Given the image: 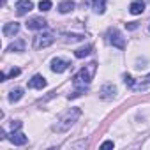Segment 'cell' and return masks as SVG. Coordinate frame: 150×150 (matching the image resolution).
Listing matches in <instances>:
<instances>
[{"label": "cell", "instance_id": "2e32d148", "mask_svg": "<svg viewBox=\"0 0 150 150\" xmlns=\"http://www.w3.org/2000/svg\"><path fill=\"white\" fill-rule=\"evenodd\" d=\"M21 97H23V88H13L9 92V101L11 103H18Z\"/></svg>", "mask_w": 150, "mask_h": 150}, {"label": "cell", "instance_id": "cb8c5ba5", "mask_svg": "<svg viewBox=\"0 0 150 150\" xmlns=\"http://www.w3.org/2000/svg\"><path fill=\"white\" fill-rule=\"evenodd\" d=\"M7 136H6V131L4 129H0V139H6Z\"/></svg>", "mask_w": 150, "mask_h": 150}, {"label": "cell", "instance_id": "8fae6325", "mask_svg": "<svg viewBox=\"0 0 150 150\" xmlns=\"http://www.w3.org/2000/svg\"><path fill=\"white\" fill-rule=\"evenodd\" d=\"M44 87H46V78L41 76V74H35L28 81V88H44Z\"/></svg>", "mask_w": 150, "mask_h": 150}, {"label": "cell", "instance_id": "7402d4cb", "mask_svg": "<svg viewBox=\"0 0 150 150\" xmlns=\"http://www.w3.org/2000/svg\"><path fill=\"white\" fill-rule=\"evenodd\" d=\"M101 148H113V141H104L101 145Z\"/></svg>", "mask_w": 150, "mask_h": 150}, {"label": "cell", "instance_id": "e0dca14e", "mask_svg": "<svg viewBox=\"0 0 150 150\" xmlns=\"http://www.w3.org/2000/svg\"><path fill=\"white\" fill-rule=\"evenodd\" d=\"M90 51H92V46L88 44V46H85V48L76 50V51H74V55H76V58H85V57H88V55H90Z\"/></svg>", "mask_w": 150, "mask_h": 150}, {"label": "cell", "instance_id": "ba28073f", "mask_svg": "<svg viewBox=\"0 0 150 150\" xmlns=\"http://www.w3.org/2000/svg\"><path fill=\"white\" fill-rule=\"evenodd\" d=\"M46 25H48V21L44 18H30L27 21V28H30V30H41V28H46Z\"/></svg>", "mask_w": 150, "mask_h": 150}, {"label": "cell", "instance_id": "52a82bcc", "mask_svg": "<svg viewBox=\"0 0 150 150\" xmlns=\"http://www.w3.org/2000/svg\"><path fill=\"white\" fill-rule=\"evenodd\" d=\"M7 139H9L13 145H18V146H21V145H25V143L28 141V138H27L23 132H20L18 129H13V132L7 136Z\"/></svg>", "mask_w": 150, "mask_h": 150}, {"label": "cell", "instance_id": "9a60e30c", "mask_svg": "<svg viewBox=\"0 0 150 150\" xmlns=\"http://www.w3.org/2000/svg\"><path fill=\"white\" fill-rule=\"evenodd\" d=\"M23 50H25V41L23 39H18V41L11 42L9 48H7V51H23Z\"/></svg>", "mask_w": 150, "mask_h": 150}, {"label": "cell", "instance_id": "5b68a950", "mask_svg": "<svg viewBox=\"0 0 150 150\" xmlns=\"http://www.w3.org/2000/svg\"><path fill=\"white\" fill-rule=\"evenodd\" d=\"M14 9H16L18 16H23V14H27V13H30L34 9V4H32V0H18Z\"/></svg>", "mask_w": 150, "mask_h": 150}, {"label": "cell", "instance_id": "8992f818", "mask_svg": "<svg viewBox=\"0 0 150 150\" xmlns=\"http://www.w3.org/2000/svg\"><path fill=\"white\" fill-rule=\"evenodd\" d=\"M115 94H117V88H115V85H113V83H106V85H103V87H101V90H99V96H101V99H104V101L113 99V97H115Z\"/></svg>", "mask_w": 150, "mask_h": 150}, {"label": "cell", "instance_id": "7a4b0ae2", "mask_svg": "<svg viewBox=\"0 0 150 150\" xmlns=\"http://www.w3.org/2000/svg\"><path fill=\"white\" fill-rule=\"evenodd\" d=\"M80 117H81V110H80V108H71V110H67V111L57 120V124L53 125V129H55L57 132H65V131H69V129L74 125V122H78Z\"/></svg>", "mask_w": 150, "mask_h": 150}, {"label": "cell", "instance_id": "ffe728a7", "mask_svg": "<svg viewBox=\"0 0 150 150\" xmlns=\"http://www.w3.org/2000/svg\"><path fill=\"white\" fill-rule=\"evenodd\" d=\"M124 81H125V85H129L131 88H136V85H134V80L129 76V74H125V76H124Z\"/></svg>", "mask_w": 150, "mask_h": 150}, {"label": "cell", "instance_id": "d6986e66", "mask_svg": "<svg viewBox=\"0 0 150 150\" xmlns=\"http://www.w3.org/2000/svg\"><path fill=\"white\" fill-rule=\"evenodd\" d=\"M50 9H51V2H50V0H41V2H39V11L41 13H46Z\"/></svg>", "mask_w": 150, "mask_h": 150}, {"label": "cell", "instance_id": "4fadbf2b", "mask_svg": "<svg viewBox=\"0 0 150 150\" xmlns=\"http://www.w3.org/2000/svg\"><path fill=\"white\" fill-rule=\"evenodd\" d=\"M74 4L72 0H64V2H60V6H58V11L62 13V14H67V13H71L72 9H74Z\"/></svg>", "mask_w": 150, "mask_h": 150}, {"label": "cell", "instance_id": "d4e9b609", "mask_svg": "<svg viewBox=\"0 0 150 150\" xmlns=\"http://www.w3.org/2000/svg\"><path fill=\"white\" fill-rule=\"evenodd\" d=\"M145 83H148V85H150V74H148V76L145 78Z\"/></svg>", "mask_w": 150, "mask_h": 150}, {"label": "cell", "instance_id": "484cf974", "mask_svg": "<svg viewBox=\"0 0 150 150\" xmlns=\"http://www.w3.org/2000/svg\"><path fill=\"white\" fill-rule=\"evenodd\" d=\"M148 28H150V27H148Z\"/></svg>", "mask_w": 150, "mask_h": 150}, {"label": "cell", "instance_id": "9c48e42d", "mask_svg": "<svg viewBox=\"0 0 150 150\" xmlns=\"http://www.w3.org/2000/svg\"><path fill=\"white\" fill-rule=\"evenodd\" d=\"M2 32H4V35H6V37H14V35L20 32V23H16V21L6 23V25H4V28H2Z\"/></svg>", "mask_w": 150, "mask_h": 150}, {"label": "cell", "instance_id": "3957f363", "mask_svg": "<svg viewBox=\"0 0 150 150\" xmlns=\"http://www.w3.org/2000/svg\"><path fill=\"white\" fill-rule=\"evenodd\" d=\"M55 41V34L53 32H44V34H37L34 37V48L41 50V48H48L50 44H53Z\"/></svg>", "mask_w": 150, "mask_h": 150}, {"label": "cell", "instance_id": "277c9868", "mask_svg": "<svg viewBox=\"0 0 150 150\" xmlns=\"http://www.w3.org/2000/svg\"><path fill=\"white\" fill-rule=\"evenodd\" d=\"M108 42L113 44L118 50H124L125 48V41H124V37H122V34H120L118 28H110L108 30Z\"/></svg>", "mask_w": 150, "mask_h": 150}, {"label": "cell", "instance_id": "5bb4252c", "mask_svg": "<svg viewBox=\"0 0 150 150\" xmlns=\"http://www.w3.org/2000/svg\"><path fill=\"white\" fill-rule=\"evenodd\" d=\"M92 9L97 14H103L104 9H106V0H92Z\"/></svg>", "mask_w": 150, "mask_h": 150}, {"label": "cell", "instance_id": "30bf717a", "mask_svg": "<svg viewBox=\"0 0 150 150\" xmlns=\"http://www.w3.org/2000/svg\"><path fill=\"white\" fill-rule=\"evenodd\" d=\"M69 65H71V64H69L67 60H64V58H53V60H51V71H53V72H64Z\"/></svg>", "mask_w": 150, "mask_h": 150}, {"label": "cell", "instance_id": "ac0fdd59", "mask_svg": "<svg viewBox=\"0 0 150 150\" xmlns=\"http://www.w3.org/2000/svg\"><path fill=\"white\" fill-rule=\"evenodd\" d=\"M83 35L81 34H64V41L65 42H76V41H81Z\"/></svg>", "mask_w": 150, "mask_h": 150}, {"label": "cell", "instance_id": "44dd1931", "mask_svg": "<svg viewBox=\"0 0 150 150\" xmlns=\"http://www.w3.org/2000/svg\"><path fill=\"white\" fill-rule=\"evenodd\" d=\"M20 72H21V71H20L18 67H13V69L9 71V76H11V78H14V76H18V74H20Z\"/></svg>", "mask_w": 150, "mask_h": 150}, {"label": "cell", "instance_id": "6da1fadb", "mask_svg": "<svg viewBox=\"0 0 150 150\" xmlns=\"http://www.w3.org/2000/svg\"><path fill=\"white\" fill-rule=\"evenodd\" d=\"M96 69H97V64H96V62H90V64H87L83 69H80V72H78L76 76H74V80H72V83H74V87H76V90H74L72 94H69V99L78 97V96H81V94L87 90V87H88L90 81L94 80Z\"/></svg>", "mask_w": 150, "mask_h": 150}, {"label": "cell", "instance_id": "7c38bea8", "mask_svg": "<svg viewBox=\"0 0 150 150\" xmlns=\"http://www.w3.org/2000/svg\"><path fill=\"white\" fill-rule=\"evenodd\" d=\"M129 11H131V14H141L145 11V2L143 0H134L129 6Z\"/></svg>", "mask_w": 150, "mask_h": 150}, {"label": "cell", "instance_id": "603a6c76", "mask_svg": "<svg viewBox=\"0 0 150 150\" xmlns=\"http://www.w3.org/2000/svg\"><path fill=\"white\" fill-rule=\"evenodd\" d=\"M127 28H129V30H134V28H138V23H136V21H132V23H127Z\"/></svg>", "mask_w": 150, "mask_h": 150}]
</instances>
